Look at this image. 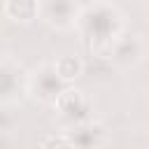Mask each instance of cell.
<instances>
[{
  "instance_id": "7",
  "label": "cell",
  "mask_w": 149,
  "mask_h": 149,
  "mask_svg": "<svg viewBox=\"0 0 149 149\" xmlns=\"http://www.w3.org/2000/svg\"><path fill=\"white\" fill-rule=\"evenodd\" d=\"M65 135L70 137L72 147L74 149H100L105 142H107V130L102 123L98 121H84V123H77V126H70L65 130Z\"/></svg>"
},
{
  "instance_id": "5",
  "label": "cell",
  "mask_w": 149,
  "mask_h": 149,
  "mask_svg": "<svg viewBox=\"0 0 149 149\" xmlns=\"http://www.w3.org/2000/svg\"><path fill=\"white\" fill-rule=\"evenodd\" d=\"M147 54H149V42L142 35H137V33L128 35V33H123L114 42V47L109 49V61L116 68L126 70V68H135L137 63H142Z\"/></svg>"
},
{
  "instance_id": "9",
  "label": "cell",
  "mask_w": 149,
  "mask_h": 149,
  "mask_svg": "<svg viewBox=\"0 0 149 149\" xmlns=\"http://www.w3.org/2000/svg\"><path fill=\"white\" fill-rule=\"evenodd\" d=\"M54 65H56L58 74L65 79V84L74 81V79L81 74V70H84L81 58H79V56H72V54H63V56H58V58L54 61Z\"/></svg>"
},
{
  "instance_id": "10",
  "label": "cell",
  "mask_w": 149,
  "mask_h": 149,
  "mask_svg": "<svg viewBox=\"0 0 149 149\" xmlns=\"http://www.w3.org/2000/svg\"><path fill=\"white\" fill-rule=\"evenodd\" d=\"M40 149H74V147H72L70 137H68L65 133H61V135H49V137H44V140L40 142Z\"/></svg>"
},
{
  "instance_id": "6",
  "label": "cell",
  "mask_w": 149,
  "mask_h": 149,
  "mask_svg": "<svg viewBox=\"0 0 149 149\" xmlns=\"http://www.w3.org/2000/svg\"><path fill=\"white\" fill-rule=\"evenodd\" d=\"M54 107H56L58 116L63 121H68V128L84 123V121H91V100L86 98L84 91H79L74 86H68Z\"/></svg>"
},
{
  "instance_id": "2",
  "label": "cell",
  "mask_w": 149,
  "mask_h": 149,
  "mask_svg": "<svg viewBox=\"0 0 149 149\" xmlns=\"http://www.w3.org/2000/svg\"><path fill=\"white\" fill-rule=\"evenodd\" d=\"M68 86L70 84H65V79L58 74L54 61H44L28 72V95L42 105H56Z\"/></svg>"
},
{
  "instance_id": "11",
  "label": "cell",
  "mask_w": 149,
  "mask_h": 149,
  "mask_svg": "<svg viewBox=\"0 0 149 149\" xmlns=\"http://www.w3.org/2000/svg\"><path fill=\"white\" fill-rule=\"evenodd\" d=\"M147 42H149V40H147Z\"/></svg>"
},
{
  "instance_id": "4",
  "label": "cell",
  "mask_w": 149,
  "mask_h": 149,
  "mask_svg": "<svg viewBox=\"0 0 149 149\" xmlns=\"http://www.w3.org/2000/svg\"><path fill=\"white\" fill-rule=\"evenodd\" d=\"M81 9V0H42L40 19L56 30H68L77 28Z\"/></svg>"
},
{
  "instance_id": "8",
  "label": "cell",
  "mask_w": 149,
  "mask_h": 149,
  "mask_svg": "<svg viewBox=\"0 0 149 149\" xmlns=\"http://www.w3.org/2000/svg\"><path fill=\"white\" fill-rule=\"evenodd\" d=\"M40 7L42 0H5L2 12L14 23H30L40 19Z\"/></svg>"
},
{
  "instance_id": "3",
  "label": "cell",
  "mask_w": 149,
  "mask_h": 149,
  "mask_svg": "<svg viewBox=\"0 0 149 149\" xmlns=\"http://www.w3.org/2000/svg\"><path fill=\"white\" fill-rule=\"evenodd\" d=\"M23 95H28V72L19 61L5 54L0 65V100L2 105H14Z\"/></svg>"
},
{
  "instance_id": "1",
  "label": "cell",
  "mask_w": 149,
  "mask_h": 149,
  "mask_svg": "<svg viewBox=\"0 0 149 149\" xmlns=\"http://www.w3.org/2000/svg\"><path fill=\"white\" fill-rule=\"evenodd\" d=\"M77 30L91 51L109 56V49L123 35V16L112 2L95 0L81 9Z\"/></svg>"
}]
</instances>
